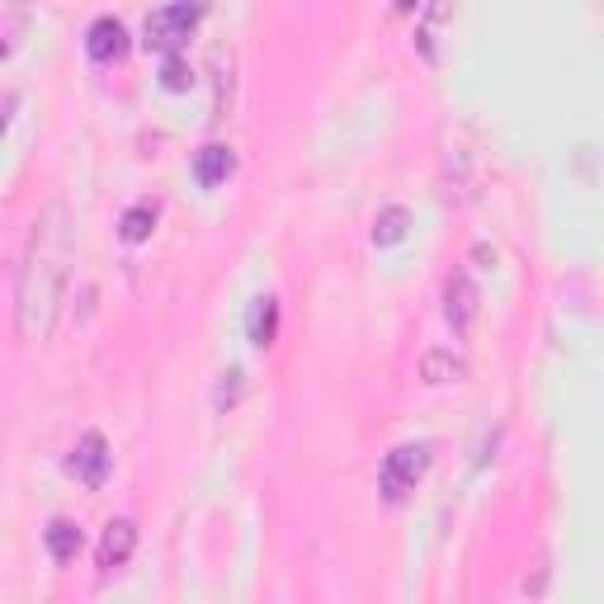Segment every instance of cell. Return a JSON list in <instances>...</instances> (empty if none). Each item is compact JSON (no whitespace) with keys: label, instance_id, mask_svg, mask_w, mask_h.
Returning a JSON list of instances; mask_svg holds the SVG:
<instances>
[{"label":"cell","instance_id":"277c9868","mask_svg":"<svg viewBox=\"0 0 604 604\" xmlns=\"http://www.w3.org/2000/svg\"><path fill=\"white\" fill-rule=\"evenodd\" d=\"M477 312H482V293H477L468 269H453L444 279V322L453 326V336H468L477 326Z\"/></svg>","mask_w":604,"mask_h":604},{"label":"cell","instance_id":"2e32d148","mask_svg":"<svg viewBox=\"0 0 604 604\" xmlns=\"http://www.w3.org/2000/svg\"><path fill=\"white\" fill-rule=\"evenodd\" d=\"M10 109H15V95H0V133L10 128Z\"/></svg>","mask_w":604,"mask_h":604},{"label":"cell","instance_id":"ac0fdd59","mask_svg":"<svg viewBox=\"0 0 604 604\" xmlns=\"http://www.w3.org/2000/svg\"><path fill=\"white\" fill-rule=\"evenodd\" d=\"M0 58H5V38H0Z\"/></svg>","mask_w":604,"mask_h":604},{"label":"cell","instance_id":"8992f818","mask_svg":"<svg viewBox=\"0 0 604 604\" xmlns=\"http://www.w3.org/2000/svg\"><path fill=\"white\" fill-rule=\"evenodd\" d=\"M86 52L90 62H123L128 58V29H123V20L114 15H100L86 29Z\"/></svg>","mask_w":604,"mask_h":604},{"label":"cell","instance_id":"30bf717a","mask_svg":"<svg viewBox=\"0 0 604 604\" xmlns=\"http://www.w3.org/2000/svg\"><path fill=\"white\" fill-rule=\"evenodd\" d=\"M420 378L425 382H463L468 378V360L453 350H425L420 354Z\"/></svg>","mask_w":604,"mask_h":604},{"label":"cell","instance_id":"ba28073f","mask_svg":"<svg viewBox=\"0 0 604 604\" xmlns=\"http://www.w3.org/2000/svg\"><path fill=\"white\" fill-rule=\"evenodd\" d=\"M231 175H237V151L227 142H209L194 151V180L203 189H217L223 180H231Z\"/></svg>","mask_w":604,"mask_h":604},{"label":"cell","instance_id":"4fadbf2b","mask_svg":"<svg viewBox=\"0 0 604 604\" xmlns=\"http://www.w3.org/2000/svg\"><path fill=\"white\" fill-rule=\"evenodd\" d=\"M406 227H411V213L402 209V203L378 209V217H374V246H397V241L406 237Z\"/></svg>","mask_w":604,"mask_h":604},{"label":"cell","instance_id":"7a4b0ae2","mask_svg":"<svg viewBox=\"0 0 604 604\" xmlns=\"http://www.w3.org/2000/svg\"><path fill=\"white\" fill-rule=\"evenodd\" d=\"M430 458H435V444L430 439H416V444H397L388 458H382L378 468V491L388 505H402L411 491H416V482L425 473H430Z\"/></svg>","mask_w":604,"mask_h":604},{"label":"cell","instance_id":"52a82bcc","mask_svg":"<svg viewBox=\"0 0 604 604\" xmlns=\"http://www.w3.org/2000/svg\"><path fill=\"white\" fill-rule=\"evenodd\" d=\"M133 553H137V525L133 519H114V525L104 529L100 548H95V562H100V571H118V567H128Z\"/></svg>","mask_w":604,"mask_h":604},{"label":"cell","instance_id":"9a60e30c","mask_svg":"<svg viewBox=\"0 0 604 604\" xmlns=\"http://www.w3.org/2000/svg\"><path fill=\"white\" fill-rule=\"evenodd\" d=\"M241 388H246V374H241V368H227L223 382H217V406L231 411V406L241 402Z\"/></svg>","mask_w":604,"mask_h":604},{"label":"cell","instance_id":"3957f363","mask_svg":"<svg viewBox=\"0 0 604 604\" xmlns=\"http://www.w3.org/2000/svg\"><path fill=\"white\" fill-rule=\"evenodd\" d=\"M209 5H213V0H166L161 10H151V15H147V48L175 52L189 34L199 29V20L209 15Z\"/></svg>","mask_w":604,"mask_h":604},{"label":"cell","instance_id":"8fae6325","mask_svg":"<svg viewBox=\"0 0 604 604\" xmlns=\"http://www.w3.org/2000/svg\"><path fill=\"white\" fill-rule=\"evenodd\" d=\"M43 543H48V553L58 557V562H76V553H80V525L76 519H52V525L43 529Z\"/></svg>","mask_w":604,"mask_h":604},{"label":"cell","instance_id":"5bb4252c","mask_svg":"<svg viewBox=\"0 0 604 604\" xmlns=\"http://www.w3.org/2000/svg\"><path fill=\"white\" fill-rule=\"evenodd\" d=\"M189 86H194V72H189V62L180 58V52H166V62H161V90L180 95Z\"/></svg>","mask_w":604,"mask_h":604},{"label":"cell","instance_id":"9c48e42d","mask_svg":"<svg viewBox=\"0 0 604 604\" xmlns=\"http://www.w3.org/2000/svg\"><path fill=\"white\" fill-rule=\"evenodd\" d=\"M246 336H251V345H260V350L274 345V336H279V298L260 293L251 302V312H246Z\"/></svg>","mask_w":604,"mask_h":604},{"label":"cell","instance_id":"e0dca14e","mask_svg":"<svg viewBox=\"0 0 604 604\" xmlns=\"http://www.w3.org/2000/svg\"><path fill=\"white\" fill-rule=\"evenodd\" d=\"M420 5V0H397V10H416Z\"/></svg>","mask_w":604,"mask_h":604},{"label":"cell","instance_id":"7c38bea8","mask_svg":"<svg viewBox=\"0 0 604 604\" xmlns=\"http://www.w3.org/2000/svg\"><path fill=\"white\" fill-rule=\"evenodd\" d=\"M151 231H156V203L151 199H142V203H133L128 213L118 217V237L128 241V246H137V241H147Z\"/></svg>","mask_w":604,"mask_h":604},{"label":"cell","instance_id":"6da1fadb","mask_svg":"<svg viewBox=\"0 0 604 604\" xmlns=\"http://www.w3.org/2000/svg\"><path fill=\"white\" fill-rule=\"evenodd\" d=\"M66 279H72V251H66V213L62 203H48L34 217L29 231V251L20 265L15 284V331L24 340H48L58 326Z\"/></svg>","mask_w":604,"mask_h":604},{"label":"cell","instance_id":"5b68a950","mask_svg":"<svg viewBox=\"0 0 604 604\" xmlns=\"http://www.w3.org/2000/svg\"><path fill=\"white\" fill-rule=\"evenodd\" d=\"M109 458H114V453H109V444H104V435H80L76 439V449H72V458H66V473L76 477L80 487H104V477H109Z\"/></svg>","mask_w":604,"mask_h":604}]
</instances>
